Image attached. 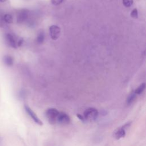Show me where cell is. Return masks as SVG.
I'll return each mask as SVG.
<instances>
[{
	"label": "cell",
	"instance_id": "1",
	"mask_svg": "<svg viewBox=\"0 0 146 146\" xmlns=\"http://www.w3.org/2000/svg\"><path fill=\"white\" fill-rule=\"evenodd\" d=\"M83 117L85 120L88 121H95L99 115L98 111L95 108H88L86 109L83 113Z\"/></svg>",
	"mask_w": 146,
	"mask_h": 146
},
{
	"label": "cell",
	"instance_id": "2",
	"mask_svg": "<svg viewBox=\"0 0 146 146\" xmlns=\"http://www.w3.org/2000/svg\"><path fill=\"white\" fill-rule=\"evenodd\" d=\"M59 112L55 108H51L48 109L46 112V115L49 122L51 124H54L56 121V119Z\"/></svg>",
	"mask_w": 146,
	"mask_h": 146
},
{
	"label": "cell",
	"instance_id": "3",
	"mask_svg": "<svg viewBox=\"0 0 146 146\" xmlns=\"http://www.w3.org/2000/svg\"><path fill=\"white\" fill-rule=\"evenodd\" d=\"M130 123H127L125 124H124L123 127L118 128L113 133V137L119 140L125 135V129L129 127Z\"/></svg>",
	"mask_w": 146,
	"mask_h": 146
},
{
	"label": "cell",
	"instance_id": "4",
	"mask_svg": "<svg viewBox=\"0 0 146 146\" xmlns=\"http://www.w3.org/2000/svg\"><path fill=\"white\" fill-rule=\"evenodd\" d=\"M49 33L51 39L56 40L60 36V29L56 25H52L49 27Z\"/></svg>",
	"mask_w": 146,
	"mask_h": 146
},
{
	"label": "cell",
	"instance_id": "5",
	"mask_svg": "<svg viewBox=\"0 0 146 146\" xmlns=\"http://www.w3.org/2000/svg\"><path fill=\"white\" fill-rule=\"evenodd\" d=\"M25 110L27 113L30 116V117L34 121L35 123L39 125H42L43 123L42 121L39 119V118L37 116V115L35 114V113L27 106V105H25L24 106Z\"/></svg>",
	"mask_w": 146,
	"mask_h": 146
},
{
	"label": "cell",
	"instance_id": "6",
	"mask_svg": "<svg viewBox=\"0 0 146 146\" xmlns=\"http://www.w3.org/2000/svg\"><path fill=\"white\" fill-rule=\"evenodd\" d=\"M29 16V11L26 9H22L19 10L17 15V21L18 23H21L25 21Z\"/></svg>",
	"mask_w": 146,
	"mask_h": 146
},
{
	"label": "cell",
	"instance_id": "7",
	"mask_svg": "<svg viewBox=\"0 0 146 146\" xmlns=\"http://www.w3.org/2000/svg\"><path fill=\"white\" fill-rule=\"evenodd\" d=\"M56 121L62 124H67L70 122V117L67 113L59 112L56 119Z\"/></svg>",
	"mask_w": 146,
	"mask_h": 146
},
{
	"label": "cell",
	"instance_id": "8",
	"mask_svg": "<svg viewBox=\"0 0 146 146\" xmlns=\"http://www.w3.org/2000/svg\"><path fill=\"white\" fill-rule=\"evenodd\" d=\"M6 42L7 44L10 47L17 48V42L15 38V37L10 33H7L5 34V36Z\"/></svg>",
	"mask_w": 146,
	"mask_h": 146
},
{
	"label": "cell",
	"instance_id": "9",
	"mask_svg": "<svg viewBox=\"0 0 146 146\" xmlns=\"http://www.w3.org/2000/svg\"><path fill=\"white\" fill-rule=\"evenodd\" d=\"M3 61L4 62V63L9 66V67H10V66H12L13 63H14V59H13V58L10 56V55H5L3 58Z\"/></svg>",
	"mask_w": 146,
	"mask_h": 146
},
{
	"label": "cell",
	"instance_id": "10",
	"mask_svg": "<svg viewBox=\"0 0 146 146\" xmlns=\"http://www.w3.org/2000/svg\"><path fill=\"white\" fill-rule=\"evenodd\" d=\"M136 96V94L135 93V92H134V91L132 92L128 95V96L127 97V101H126L127 104L128 105L131 104L134 101V100L135 99Z\"/></svg>",
	"mask_w": 146,
	"mask_h": 146
},
{
	"label": "cell",
	"instance_id": "11",
	"mask_svg": "<svg viewBox=\"0 0 146 146\" xmlns=\"http://www.w3.org/2000/svg\"><path fill=\"white\" fill-rule=\"evenodd\" d=\"M3 19L5 23L10 24L13 22V18L11 14H5L3 15Z\"/></svg>",
	"mask_w": 146,
	"mask_h": 146
},
{
	"label": "cell",
	"instance_id": "12",
	"mask_svg": "<svg viewBox=\"0 0 146 146\" xmlns=\"http://www.w3.org/2000/svg\"><path fill=\"white\" fill-rule=\"evenodd\" d=\"M145 84L144 83H143L134 91V92L136 95H140L144 91V90H145Z\"/></svg>",
	"mask_w": 146,
	"mask_h": 146
},
{
	"label": "cell",
	"instance_id": "13",
	"mask_svg": "<svg viewBox=\"0 0 146 146\" xmlns=\"http://www.w3.org/2000/svg\"><path fill=\"white\" fill-rule=\"evenodd\" d=\"M44 40V34L43 31L40 32L36 37V42L39 44H41Z\"/></svg>",
	"mask_w": 146,
	"mask_h": 146
},
{
	"label": "cell",
	"instance_id": "14",
	"mask_svg": "<svg viewBox=\"0 0 146 146\" xmlns=\"http://www.w3.org/2000/svg\"><path fill=\"white\" fill-rule=\"evenodd\" d=\"M133 3V0H123V4L126 7H131Z\"/></svg>",
	"mask_w": 146,
	"mask_h": 146
},
{
	"label": "cell",
	"instance_id": "15",
	"mask_svg": "<svg viewBox=\"0 0 146 146\" xmlns=\"http://www.w3.org/2000/svg\"><path fill=\"white\" fill-rule=\"evenodd\" d=\"M131 16L133 18H137L138 17V11L137 9H133L131 13Z\"/></svg>",
	"mask_w": 146,
	"mask_h": 146
},
{
	"label": "cell",
	"instance_id": "16",
	"mask_svg": "<svg viewBox=\"0 0 146 146\" xmlns=\"http://www.w3.org/2000/svg\"><path fill=\"white\" fill-rule=\"evenodd\" d=\"M64 0H51V2L54 5H58L62 3Z\"/></svg>",
	"mask_w": 146,
	"mask_h": 146
},
{
	"label": "cell",
	"instance_id": "17",
	"mask_svg": "<svg viewBox=\"0 0 146 146\" xmlns=\"http://www.w3.org/2000/svg\"><path fill=\"white\" fill-rule=\"evenodd\" d=\"M5 25V22L3 19V16L0 17V27H3Z\"/></svg>",
	"mask_w": 146,
	"mask_h": 146
},
{
	"label": "cell",
	"instance_id": "18",
	"mask_svg": "<svg viewBox=\"0 0 146 146\" xmlns=\"http://www.w3.org/2000/svg\"><path fill=\"white\" fill-rule=\"evenodd\" d=\"M23 39L22 38H20L17 42V47H20L23 44Z\"/></svg>",
	"mask_w": 146,
	"mask_h": 146
},
{
	"label": "cell",
	"instance_id": "19",
	"mask_svg": "<svg viewBox=\"0 0 146 146\" xmlns=\"http://www.w3.org/2000/svg\"><path fill=\"white\" fill-rule=\"evenodd\" d=\"M77 117L80 120H82V121H85V119H84V117L83 116H82V115H80V114H77Z\"/></svg>",
	"mask_w": 146,
	"mask_h": 146
},
{
	"label": "cell",
	"instance_id": "20",
	"mask_svg": "<svg viewBox=\"0 0 146 146\" xmlns=\"http://www.w3.org/2000/svg\"><path fill=\"white\" fill-rule=\"evenodd\" d=\"M6 0H0V2H5Z\"/></svg>",
	"mask_w": 146,
	"mask_h": 146
}]
</instances>
